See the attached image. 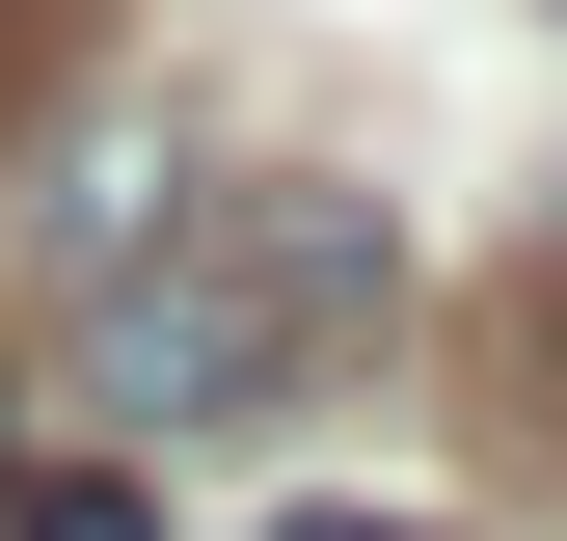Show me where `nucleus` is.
Returning <instances> with one entry per match:
<instances>
[{
	"label": "nucleus",
	"mask_w": 567,
	"mask_h": 541,
	"mask_svg": "<svg viewBox=\"0 0 567 541\" xmlns=\"http://www.w3.org/2000/svg\"><path fill=\"white\" fill-rule=\"evenodd\" d=\"M379 325H405V217L379 190H189L82 298V379L135 433H244V406H298L324 353H379Z\"/></svg>",
	"instance_id": "f257e3e1"
},
{
	"label": "nucleus",
	"mask_w": 567,
	"mask_h": 541,
	"mask_svg": "<svg viewBox=\"0 0 567 541\" xmlns=\"http://www.w3.org/2000/svg\"><path fill=\"white\" fill-rule=\"evenodd\" d=\"M0 541H163V514H135L109 460H28V488H0Z\"/></svg>",
	"instance_id": "7ed1b4c3"
},
{
	"label": "nucleus",
	"mask_w": 567,
	"mask_h": 541,
	"mask_svg": "<svg viewBox=\"0 0 567 541\" xmlns=\"http://www.w3.org/2000/svg\"><path fill=\"white\" fill-rule=\"evenodd\" d=\"M486 406H514V488H567V244L486 298Z\"/></svg>",
	"instance_id": "f03ea898"
},
{
	"label": "nucleus",
	"mask_w": 567,
	"mask_h": 541,
	"mask_svg": "<svg viewBox=\"0 0 567 541\" xmlns=\"http://www.w3.org/2000/svg\"><path fill=\"white\" fill-rule=\"evenodd\" d=\"M270 541H405V514H270Z\"/></svg>",
	"instance_id": "20e7f679"
}]
</instances>
